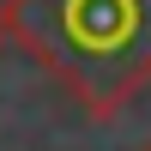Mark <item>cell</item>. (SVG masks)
Returning <instances> with one entry per match:
<instances>
[{
    "mask_svg": "<svg viewBox=\"0 0 151 151\" xmlns=\"http://www.w3.org/2000/svg\"><path fill=\"white\" fill-rule=\"evenodd\" d=\"M0 18L6 42L97 121L151 85V0H6Z\"/></svg>",
    "mask_w": 151,
    "mask_h": 151,
    "instance_id": "cell-1",
    "label": "cell"
},
{
    "mask_svg": "<svg viewBox=\"0 0 151 151\" xmlns=\"http://www.w3.org/2000/svg\"><path fill=\"white\" fill-rule=\"evenodd\" d=\"M139 151H151V139H145V145H139Z\"/></svg>",
    "mask_w": 151,
    "mask_h": 151,
    "instance_id": "cell-3",
    "label": "cell"
},
{
    "mask_svg": "<svg viewBox=\"0 0 151 151\" xmlns=\"http://www.w3.org/2000/svg\"><path fill=\"white\" fill-rule=\"evenodd\" d=\"M0 42H6V18H0Z\"/></svg>",
    "mask_w": 151,
    "mask_h": 151,
    "instance_id": "cell-2",
    "label": "cell"
}]
</instances>
